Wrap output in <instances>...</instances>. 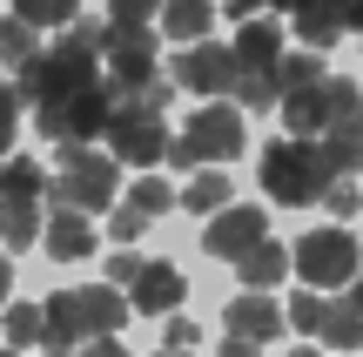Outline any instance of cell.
<instances>
[{
  "instance_id": "cell-1",
  "label": "cell",
  "mask_w": 363,
  "mask_h": 357,
  "mask_svg": "<svg viewBox=\"0 0 363 357\" xmlns=\"http://www.w3.org/2000/svg\"><path fill=\"white\" fill-rule=\"evenodd\" d=\"M330 182H337V162L323 155L316 135H283V142L262 148V189L283 209H316L330 196Z\"/></svg>"
},
{
  "instance_id": "cell-2",
  "label": "cell",
  "mask_w": 363,
  "mask_h": 357,
  "mask_svg": "<svg viewBox=\"0 0 363 357\" xmlns=\"http://www.w3.org/2000/svg\"><path fill=\"white\" fill-rule=\"evenodd\" d=\"M101 67H108V88H115V94H142V101L169 108L175 81L162 75L155 27H148V21H108V40H101Z\"/></svg>"
},
{
  "instance_id": "cell-3",
  "label": "cell",
  "mask_w": 363,
  "mask_h": 357,
  "mask_svg": "<svg viewBox=\"0 0 363 357\" xmlns=\"http://www.w3.org/2000/svg\"><path fill=\"white\" fill-rule=\"evenodd\" d=\"M48 196L54 202H74V209H115V196H121V155L115 148H88V142H61V162H54V175H48Z\"/></svg>"
},
{
  "instance_id": "cell-4",
  "label": "cell",
  "mask_w": 363,
  "mask_h": 357,
  "mask_svg": "<svg viewBox=\"0 0 363 357\" xmlns=\"http://www.w3.org/2000/svg\"><path fill=\"white\" fill-rule=\"evenodd\" d=\"M108 148L121 155V169H155V162L169 155V121H162V108L142 101V94H115Z\"/></svg>"
},
{
  "instance_id": "cell-5",
  "label": "cell",
  "mask_w": 363,
  "mask_h": 357,
  "mask_svg": "<svg viewBox=\"0 0 363 357\" xmlns=\"http://www.w3.org/2000/svg\"><path fill=\"white\" fill-rule=\"evenodd\" d=\"M108 115H115V88L101 81H88V88L61 94V101H40L34 108V128L48 135V142H94V135H108Z\"/></svg>"
},
{
  "instance_id": "cell-6",
  "label": "cell",
  "mask_w": 363,
  "mask_h": 357,
  "mask_svg": "<svg viewBox=\"0 0 363 357\" xmlns=\"http://www.w3.org/2000/svg\"><path fill=\"white\" fill-rule=\"evenodd\" d=\"M276 108H283L289 135H323L330 121H343V115L363 108V88L350 75H316V81H303V88H289Z\"/></svg>"
},
{
  "instance_id": "cell-7",
  "label": "cell",
  "mask_w": 363,
  "mask_h": 357,
  "mask_svg": "<svg viewBox=\"0 0 363 357\" xmlns=\"http://www.w3.org/2000/svg\"><path fill=\"white\" fill-rule=\"evenodd\" d=\"M289 263H296V283H316V290H350L363 250H357L350 229H310V236L296 243Z\"/></svg>"
},
{
  "instance_id": "cell-8",
  "label": "cell",
  "mask_w": 363,
  "mask_h": 357,
  "mask_svg": "<svg viewBox=\"0 0 363 357\" xmlns=\"http://www.w3.org/2000/svg\"><path fill=\"white\" fill-rule=\"evenodd\" d=\"M235 81H242V61H235V40L222 48V40H182V61H175V88L202 94V101H216V94H235Z\"/></svg>"
},
{
  "instance_id": "cell-9",
  "label": "cell",
  "mask_w": 363,
  "mask_h": 357,
  "mask_svg": "<svg viewBox=\"0 0 363 357\" xmlns=\"http://www.w3.org/2000/svg\"><path fill=\"white\" fill-rule=\"evenodd\" d=\"M242 115H249L242 101H222V94H216L208 108H195V115H189V128H182V135L202 148V162H235L249 148V121Z\"/></svg>"
},
{
  "instance_id": "cell-10",
  "label": "cell",
  "mask_w": 363,
  "mask_h": 357,
  "mask_svg": "<svg viewBox=\"0 0 363 357\" xmlns=\"http://www.w3.org/2000/svg\"><path fill=\"white\" fill-rule=\"evenodd\" d=\"M222 324H229V344H222V351H262V344H276V337H283L289 317L269 304V290H242V297H229Z\"/></svg>"
},
{
  "instance_id": "cell-11",
  "label": "cell",
  "mask_w": 363,
  "mask_h": 357,
  "mask_svg": "<svg viewBox=\"0 0 363 357\" xmlns=\"http://www.w3.org/2000/svg\"><path fill=\"white\" fill-rule=\"evenodd\" d=\"M262 236H269V216H262V209H249V202H242V209H229V202H222L216 223L202 229V250L222 256V263H235V256H242L249 243H262Z\"/></svg>"
},
{
  "instance_id": "cell-12",
  "label": "cell",
  "mask_w": 363,
  "mask_h": 357,
  "mask_svg": "<svg viewBox=\"0 0 363 357\" xmlns=\"http://www.w3.org/2000/svg\"><path fill=\"white\" fill-rule=\"evenodd\" d=\"M40 250H48L54 263H88V256H94V223H88V209L54 202L48 229H40Z\"/></svg>"
},
{
  "instance_id": "cell-13",
  "label": "cell",
  "mask_w": 363,
  "mask_h": 357,
  "mask_svg": "<svg viewBox=\"0 0 363 357\" xmlns=\"http://www.w3.org/2000/svg\"><path fill=\"white\" fill-rule=\"evenodd\" d=\"M182 290H189V283H182L175 263H142L135 283H128V304L142 310V317H169V310L182 304Z\"/></svg>"
},
{
  "instance_id": "cell-14",
  "label": "cell",
  "mask_w": 363,
  "mask_h": 357,
  "mask_svg": "<svg viewBox=\"0 0 363 357\" xmlns=\"http://www.w3.org/2000/svg\"><path fill=\"white\" fill-rule=\"evenodd\" d=\"M296 40L303 48H330V40L350 34V0H296Z\"/></svg>"
},
{
  "instance_id": "cell-15",
  "label": "cell",
  "mask_w": 363,
  "mask_h": 357,
  "mask_svg": "<svg viewBox=\"0 0 363 357\" xmlns=\"http://www.w3.org/2000/svg\"><path fill=\"white\" fill-rule=\"evenodd\" d=\"M289 270H296V263H289V250H283V243H269V236L249 243V250L235 256V283H249V290H269V283H283Z\"/></svg>"
},
{
  "instance_id": "cell-16",
  "label": "cell",
  "mask_w": 363,
  "mask_h": 357,
  "mask_svg": "<svg viewBox=\"0 0 363 357\" xmlns=\"http://www.w3.org/2000/svg\"><path fill=\"white\" fill-rule=\"evenodd\" d=\"M235 61H242V67H276V61H283V21H269V13L242 21V27H235Z\"/></svg>"
},
{
  "instance_id": "cell-17",
  "label": "cell",
  "mask_w": 363,
  "mask_h": 357,
  "mask_svg": "<svg viewBox=\"0 0 363 357\" xmlns=\"http://www.w3.org/2000/svg\"><path fill=\"white\" fill-rule=\"evenodd\" d=\"M81 337H88L81 290H54V297H48V344H40V351H74Z\"/></svg>"
},
{
  "instance_id": "cell-18",
  "label": "cell",
  "mask_w": 363,
  "mask_h": 357,
  "mask_svg": "<svg viewBox=\"0 0 363 357\" xmlns=\"http://www.w3.org/2000/svg\"><path fill=\"white\" fill-rule=\"evenodd\" d=\"M155 27H162L169 40H202L208 27H216V0H162Z\"/></svg>"
},
{
  "instance_id": "cell-19",
  "label": "cell",
  "mask_w": 363,
  "mask_h": 357,
  "mask_svg": "<svg viewBox=\"0 0 363 357\" xmlns=\"http://www.w3.org/2000/svg\"><path fill=\"white\" fill-rule=\"evenodd\" d=\"M316 142H323V155L337 162V175H357L363 169V108H357V115H343V121H330Z\"/></svg>"
},
{
  "instance_id": "cell-20",
  "label": "cell",
  "mask_w": 363,
  "mask_h": 357,
  "mask_svg": "<svg viewBox=\"0 0 363 357\" xmlns=\"http://www.w3.org/2000/svg\"><path fill=\"white\" fill-rule=\"evenodd\" d=\"M81 310H88V337L94 331H121V324H128V290L108 277V283H94V290H81Z\"/></svg>"
},
{
  "instance_id": "cell-21",
  "label": "cell",
  "mask_w": 363,
  "mask_h": 357,
  "mask_svg": "<svg viewBox=\"0 0 363 357\" xmlns=\"http://www.w3.org/2000/svg\"><path fill=\"white\" fill-rule=\"evenodd\" d=\"M40 229H48V216H40V202L0 196V243H7V250H27V243H40Z\"/></svg>"
},
{
  "instance_id": "cell-22",
  "label": "cell",
  "mask_w": 363,
  "mask_h": 357,
  "mask_svg": "<svg viewBox=\"0 0 363 357\" xmlns=\"http://www.w3.org/2000/svg\"><path fill=\"white\" fill-rule=\"evenodd\" d=\"M0 196L40 202V196H48V169H40V162H27V155H7V162H0Z\"/></svg>"
},
{
  "instance_id": "cell-23",
  "label": "cell",
  "mask_w": 363,
  "mask_h": 357,
  "mask_svg": "<svg viewBox=\"0 0 363 357\" xmlns=\"http://www.w3.org/2000/svg\"><path fill=\"white\" fill-rule=\"evenodd\" d=\"M316 337H323L330 351H357V344H363V310L350 304V297H343V304H330V310H323V331H316Z\"/></svg>"
},
{
  "instance_id": "cell-24",
  "label": "cell",
  "mask_w": 363,
  "mask_h": 357,
  "mask_svg": "<svg viewBox=\"0 0 363 357\" xmlns=\"http://www.w3.org/2000/svg\"><path fill=\"white\" fill-rule=\"evenodd\" d=\"M235 101H242L249 115H269V108L283 101V81H276V67H242V81H235Z\"/></svg>"
},
{
  "instance_id": "cell-25",
  "label": "cell",
  "mask_w": 363,
  "mask_h": 357,
  "mask_svg": "<svg viewBox=\"0 0 363 357\" xmlns=\"http://www.w3.org/2000/svg\"><path fill=\"white\" fill-rule=\"evenodd\" d=\"M34 54H40V27L27 21V13H7V21H0V61L21 67V61H34Z\"/></svg>"
},
{
  "instance_id": "cell-26",
  "label": "cell",
  "mask_w": 363,
  "mask_h": 357,
  "mask_svg": "<svg viewBox=\"0 0 363 357\" xmlns=\"http://www.w3.org/2000/svg\"><path fill=\"white\" fill-rule=\"evenodd\" d=\"M229 196H235V182H229V175H195V182L182 189V209H189V216H216Z\"/></svg>"
},
{
  "instance_id": "cell-27",
  "label": "cell",
  "mask_w": 363,
  "mask_h": 357,
  "mask_svg": "<svg viewBox=\"0 0 363 357\" xmlns=\"http://www.w3.org/2000/svg\"><path fill=\"white\" fill-rule=\"evenodd\" d=\"M7 344H13V351L48 344V304H13V310H7Z\"/></svg>"
},
{
  "instance_id": "cell-28",
  "label": "cell",
  "mask_w": 363,
  "mask_h": 357,
  "mask_svg": "<svg viewBox=\"0 0 363 357\" xmlns=\"http://www.w3.org/2000/svg\"><path fill=\"white\" fill-rule=\"evenodd\" d=\"M316 75H330V67H323V48H303V54H289V48H283V61H276V81H283V94H289V88H303V81H316Z\"/></svg>"
},
{
  "instance_id": "cell-29",
  "label": "cell",
  "mask_w": 363,
  "mask_h": 357,
  "mask_svg": "<svg viewBox=\"0 0 363 357\" xmlns=\"http://www.w3.org/2000/svg\"><path fill=\"white\" fill-rule=\"evenodd\" d=\"M13 13H27L34 27H67L81 13V0H13Z\"/></svg>"
},
{
  "instance_id": "cell-30",
  "label": "cell",
  "mask_w": 363,
  "mask_h": 357,
  "mask_svg": "<svg viewBox=\"0 0 363 357\" xmlns=\"http://www.w3.org/2000/svg\"><path fill=\"white\" fill-rule=\"evenodd\" d=\"M128 202H135L142 216H169V209H175V189L162 182V175H135V196H128Z\"/></svg>"
},
{
  "instance_id": "cell-31",
  "label": "cell",
  "mask_w": 363,
  "mask_h": 357,
  "mask_svg": "<svg viewBox=\"0 0 363 357\" xmlns=\"http://www.w3.org/2000/svg\"><path fill=\"white\" fill-rule=\"evenodd\" d=\"M323 290H316V283H310V290H296V304H289V324H296V337H316V331H323Z\"/></svg>"
},
{
  "instance_id": "cell-32",
  "label": "cell",
  "mask_w": 363,
  "mask_h": 357,
  "mask_svg": "<svg viewBox=\"0 0 363 357\" xmlns=\"http://www.w3.org/2000/svg\"><path fill=\"white\" fill-rule=\"evenodd\" d=\"M13 128H21V88H0V162L13 155Z\"/></svg>"
},
{
  "instance_id": "cell-33",
  "label": "cell",
  "mask_w": 363,
  "mask_h": 357,
  "mask_svg": "<svg viewBox=\"0 0 363 357\" xmlns=\"http://www.w3.org/2000/svg\"><path fill=\"white\" fill-rule=\"evenodd\" d=\"M148 223H155V216H142L135 202H121L115 223H108V236H115V243H135V236H148Z\"/></svg>"
},
{
  "instance_id": "cell-34",
  "label": "cell",
  "mask_w": 363,
  "mask_h": 357,
  "mask_svg": "<svg viewBox=\"0 0 363 357\" xmlns=\"http://www.w3.org/2000/svg\"><path fill=\"white\" fill-rule=\"evenodd\" d=\"M323 209H330V216H357V209H363V189L337 175V182H330V196H323Z\"/></svg>"
},
{
  "instance_id": "cell-35",
  "label": "cell",
  "mask_w": 363,
  "mask_h": 357,
  "mask_svg": "<svg viewBox=\"0 0 363 357\" xmlns=\"http://www.w3.org/2000/svg\"><path fill=\"white\" fill-rule=\"evenodd\" d=\"M162 162H169V169H182V175H189V169H202V148H195L189 135H169V155H162Z\"/></svg>"
},
{
  "instance_id": "cell-36",
  "label": "cell",
  "mask_w": 363,
  "mask_h": 357,
  "mask_svg": "<svg viewBox=\"0 0 363 357\" xmlns=\"http://www.w3.org/2000/svg\"><path fill=\"white\" fill-rule=\"evenodd\" d=\"M162 0H108V21H155Z\"/></svg>"
},
{
  "instance_id": "cell-37",
  "label": "cell",
  "mask_w": 363,
  "mask_h": 357,
  "mask_svg": "<svg viewBox=\"0 0 363 357\" xmlns=\"http://www.w3.org/2000/svg\"><path fill=\"white\" fill-rule=\"evenodd\" d=\"M195 337H202V331H195L189 317H175V310H169V331H162V344H169V351H195Z\"/></svg>"
},
{
  "instance_id": "cell-38",
  "label": "cell",
  "mask_w": 363,
  "mask_h": 357,
  "mask_svg": "<svg viewBox=\"0 0 363 357\" xmlns=\"http://www.w3.org/2000/svg\"><path fill=\"white\" fill-rule=\"evenodd\" d=\"M135 270H142V263H135V256H128V250H121V256H115V263H108V277H115V283H121V290H128V283H135Z\"/></svg>"
},
{
  "instance_id": "cell-39",
  "label": "cell",
  "mask_w": 363,
  "mask_h": 357,
  "mask_svg": "<svg viewBox=\"0 0 363 357\" xmlns=\"http://www.w3.org/2000/svg\"><path fill=\"white\" fill-rule=\"evenodd\" d=\"M256 7H269V0H229V13L242 21V13H256Z\"/></svg>"
},
{
  "instance_id": "cell-40",
  "label": "cell",
  "mask_w": 363,
  "mask_h": 357,
  "mask_svg": "<svg viewBox=\"0 0 363 357\" xmlns=\"http://www.w3.org/2000/svg\"><path fill=\"white\" fill-rule=\"evenodd\" d=\"M7 283H13V277H7V256H0V304H7Z\"/></svg>"
},
{
  "instance_id": "cell-41",
  "label": "cell",
  "mask_w": 363,
  "mask_h": 357,
  "mask_svg": "<svg viewBox=\"0 0 363 357\" xmlns=\"http://www.w3.org/2000/svg\"><path fill=\"white\" fill-rule=\"evenodd\" d=\"M350 304H357V310H363V283H357V277H350Z\"/></svg>"
},
{
  "instance_id": "cell-42",
  "label": "cell",
  "mask_w": 363,
  "mask_h": 357,
  "mask_svg": "<svg viewBox=\"0 0 363 357\" xmlns=\"http://www.w3.org/2000/svg\"><path fill=\"white\" fill-rule=\"evenodd\" d=\"M269 7H283V13H289V7H296V0H269Z\"/></svg>"
}]
</instances>
